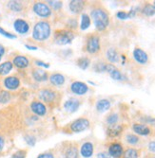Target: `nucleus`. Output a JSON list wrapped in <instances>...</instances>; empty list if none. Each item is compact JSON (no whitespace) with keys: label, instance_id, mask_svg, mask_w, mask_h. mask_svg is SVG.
I'll list each match as a JSON object with an SVG mask.
<instances>
[{"label":"nucleus","instance_id":"1","mask_svg":"<svg viewBox=\"0 0 155 158\" xmlns=\"http://www.w3.org/2000/svg\"><path fill=\"white\" fill-rule=\"evenodd\" d=\"M91 19L97 31H106L110 24V15L107 8L101 2H92L91 5Z\"/></svg>","mask_w":155,"mask_h":158},{"label":"nucleus","instance_id":"2","mask_svg":"<svg viewBox=\"0 0 155 158\" xmlns=\"http://www.w3.org/2000/svg\"><path fill=\"white\" fill-rule=\"evenodd\" d=\"M37 97L40 102L50 108L59 107L62 102V93L55 87H43L38 90Z\"/></svg>","mask_w":155,"mask_h":158},{"label":"nucleus","instance_id":"3","mask_svg":"<svg viewBox=\"0 0 155 158\" xmlns=\"http://www.w3.org/2000/svg\"><path fill=\"white\" fill-rule=\"evenodd\" d=\"M83 50L91 56L99 55L102 51L100 35L96 32L87 34L85 37V45H84Z\"/></svg>","mask_w":155,"mask_h":158},{"label":"nucleus","instance_id":"4","mask_svg":"<svg viewBox=\"0 0 155 158\" xmlns=\"http://www.w3.org/2000/svg\"><path fill=\"white\" fill-rule=\"evenodd\" d=\"M51 35V25L49 20H40L35 23L33 30V39L37 42H45Z\"/></svg>","mask_w":155,"mask_h":158},{"label":"nucleus","instance_id":"5","mask_svg":"<svg viewBox=\"0 0 155 158\" xmlns=\"http://www.w3.org/2000/svg\"><path fill=\"white\" fill-rule=\"evenodd\" d=\"M91 127V120L87 118H78L65 126L62 131L65 134H78L88 130Z\"/></svg>","mask_w":155,"mask_h":158},{"label":"nucleus","instance_id":"6","mask_svg":"<svg viewBox=\"0 0 155 158\" xmlns=\"http://www.w3.org/2000/svg\"><path fill=\"white\" fill-rule=\"evenodd\" d=\"M61 158H80L79 145L75 141H64L59 147Z\"/></svg>","mask_w":155,"mask_h":158},{"label":"nucleus","instance_id":"7","mask_svg":"<svg viewBox=\"0 0 155 158\" xmlns=\"http://www.w3.org/2000/svg\"><path fill=\"white\" fill-rule=\"evenodd\" d=\"M74 37V32L67 30V28H59V30H55L53 32V41L56 45L59 46L70 44L73 41Z\"/></svg>","mask_w":155,"mask_h":158},{"label":"nucleus","instance_id":"8","mask_svg":"<svg viewBox=\"0 0 155 158\" xmlns=\"http://www.w3.org/2000/svg\"><path fill=\"white\" fill-rule=\"evenodd\" d=\"M33 10L40 18H43V20H48L52 15V10L47 4V2L43 1H36L33 5Z\"/></svg>","mask_w":155,"mask_h":158},{"label":"nucleus","instance_id":"9","mask_svg":"<svg viewBox=\"0 0 155 158\" xmlns=\"http://www.w3.org/2000/svg\"><path fill=\"white\" fill-rule=\"evenodd\" d=\"M107 149H108L107 152L109 154V156L111 158H121V156L125 151L122 142L115 140V139L111 140L110 142L108 143Z\"/></svg>","mask_w":155,"mask_h":158},{"label":"nucleus","instance_id":"10","mask_svg":"<svg viewBox=\"0 0 155 158\" xmlns=\"http://www.w3.org/2000/svg\"><path fill=\"white\" fill-rule=\"evenodd\" d=\"M131 129L135 135L139 136H149L153 135V129L145 124V123H141V122H134L131 125Z\"/></svg>","mask_w":155,"mask_h":158},{"label":"nucleus","instance_id":"11","mask_svg":"<svg viewBox=\"0 0 155 158\" xmlns=\"http://www.w3.org/2000/svg\"><path fill=\"white\" fill-rule=\"evenodd\" d=\"M126 126L124 123H117L114 125H109L106 129V135L110 139H115L123 135Z\"/></svg>","mask_w":155,"mask_h":158},{"label":"nucleus","instance_id":"12","mask_svg":"<svg viewBox=\"0 0 155 158\" xmlns=\"http://www.w3.org/2000/svg\"><path fill=\"white\" fill-rule=\"evenodd\" d=\"M69 90L73 94L77 96H84L89 92V86L86 82L75 81L70 83L69 85Z\"/></svg>","mask_w":155,"mask_h":158},{"label":"nucleus","instance_id":"13","mask_svg":"<svg viewBox=\"0 0 155 158\" xmlns=\"http://www.w3.org/2000/svg\"><path fill=\"white\" fill-rule=\"evenodd\" d=\"M30 109L34 114H36L38 117H44L48 111L47 106L42 102H40L39 99L33 100L30 104Z\"/></svg>","mask_w":155,"mask_h":158},{"label":"nucleus","instance_id":"14","mask_svg":"<svg viewBox=\"0 0 155 158\" xmlns=\"http://www.w3.org/2000/svg\"><path fill=\"white\" fill-rule=\"evenodd\" d=\"M132 56H133V59L134 61L141 64V65H145L148 63V53L139 47H136L134 49H133V52H132Z\"/></svg>","mask_w":155,"mask_h":158},{"label":"nucleus","instance_id":"15","mask_svg":"<svg viewBox=\"0 0 155 158\" xmlns=\"http://www.w3.org/2000/svg\"><path fill=\"white\" fill-rule=\"evenodd\" d=\"M87 3V1H83V0H72V1L69 2V10L72 13L78 15L84 11Z\"/></svg>","mask_w":155,"mask_h":158},{"label":"nucleus","instance_id":"16","mask_svg":"<svg viewBox=\"0 0 155 158\" xmlns=\"http://www.w3.org/2000/svg\"><path fill=\"white\" fill-rule=\"evenodd\" d=\"M13 27H15V31L21 35L27 34L30 31L31 28L30 23L21 18H17L15 20V22H13Z\"/></svg>","mask_w":155,"mask_h":158},{"label":"nucleus","instance_id":"17","mask_svg":"<svg viewBox=\"0 0 155 158\" xmlns=\"http://www.w3.org/2000/svg\"><path fill=\"white\" fill-rule=\"evenodd\" d=\"M80 156L83 158H91L94 153V145L91 141H85L79 147Z\"/></svg>","mask_w":155,"mask_h":158},{"label":"nucleus","instance_id":"18","mask_svg":"<svg viewBox=\"0 0 155 158\" xmlns=\"http://www.w3.org/2000/svg\"><path fill=\"white\" fill-rule=\"evenodd\" d=\"M31 73H32L33 79L35 81H37V82H44V81H49L50 74L47 72L46 70L42 69V68H40V67L33 68Z\"/></svg>","mask_w":155,"mask_h":158},{"label":"nucleus","instance_id":"19","mask_svg":"<svg viewBox=\"0 0 155 158\" xmlns=\"http://www.w3.org/2000/svg\"><path fill=\"white\" fill-rule=\"evenodd\" d=\"M3 84L6 89L13 91V90H16L20 87L21 81H20V79L16 76H9L4 79Z\"/></svg>","mask_w":155,"mask_h":158},{"label":"nucleus","instance_id":"20","mask_svg":"<svg viewBox=\"0 0 155 158\" xmlns=\"http://www.w3.org/2000/svg\"><path fill=\"white\" fill-rule=\"evenodd\" d=\"M49 81L52 85V87H55V88L62 87L66 82V77L59 72H53L50 74Z\"/></svg>","mask_w":155,"mask_h":158},{"label":"nucleus","instance_id":"21","mask_svg":"<svg viewBox=\"0 0 155 158\" xmlns=\"http://www.w3.org/2000/svg\"><path fill=\"white\" fill-rule=\"evenodd\" d=\"M121 55L118 51V49L114 47H110L106 51V59L108 60V63L109 64H116L120 62Z\"/></svg>","mask_w":155,"mask_h":158},{"label":"nucleus","instance_id":"22","mask_svg":"<svg viewBox=\"0 0 155 158\" xmlns=\"http://www.w3.org/2000/svg\"><path fill=\"white\" fill-rule=\"evenodd\" d=\"M30 60L24 55H17L12 59V64L18 69H25L30 66Z\"/></svg>","mask_w":155,"mask_h":158},{"label":"nucleus","instance_id":"23","mask_svg":"<svg viewBox=\"0 0 155 158\" xmlns=\"http://www.w3.org/2000/svg\"><path fill=\"white\" fill-rule=\"evenodd\" d=\"M81 104H82V102L80 99L69 98L64 102V109H65V111H67L69 113H74L79 109Z\"/></svg>","mask_w":155,"mask_h":158},{"label":"nucleus","instance_id":"24","mask_svg":"<svg viewBox=\"0 0 155 158\" xmlns=\"http://www.w3.org/2000/svg\"><path fill=\"white\" fill-rule=\"evenodd\" d=\"M140 12L142 15L146 17H152L155 15V6L151 3L146 2L143 4L142 8L140 9Z\"/></svg>","mask_w":155,"mask_h":158},{"label":"nucleus","instance_id":"25","mask_svg":"<svg viewBox=\"0 0 155 158\" xmlns=\"http://www.w3.org/2000/svg\"><path fill=\"white\" fill-rule=\"evenodd\" d=\"M110 107H111V103L109 102V99H108V98L99 99L96 102V105H95L96 111L99 112V113H104V112L109 110Z\"/></svg>","mask_w":155,"mask_h":158},{"label":"nucleus","instance_id":"26","mask_svg":"<svg viewBox=\"0 0 155 158\" xmlns=\"http://www.w3.org/2000/svg\"><path fill=\"white\" fill-rule=\"evenodd\" d=\"M140 152H141L140 149L134 147H129L124 151L121 158H139Z\"/></svg>","mask_w":155,"mask_h":158},{"label":"nucleus","instance_id":"27","mask_svg":"<svg viewBox=\"0 0 155 158\" xmlns=\"http://www.w3.org/2000/svg\"><path fill=\"white\" fill-rule=\"evenodd\" d=\"M125 141L131 146H137L141 142V137L134 133H126L125 135Z\"/></svg>","mask_w":155,"mask_h":158},{"label":"nucleus","instance_id":"28","mask_svg":"<svg viewBox=\"0 0 155 158\" xmlns=\"http://www.w3.org/2000/svg\"><path fill=\"white\" fill-rule=\"evenodd\" d=\"M75 63H76V65L82 70H87L91 66V60L88 56H82V57H79Z\"/></svg>","mask_w":155,"mask_h":158},{"label":"nucleus","instance_id":"29","mask_svg":"<svg viewBox=\"0 0 155 158\" xmlns=\"http://www.w3.org/2000/svg\"><path fill=\"white\" fill-rule=\"evenodd\" d=\"M91 24V16L88 13H82L81 14V22L79 24V27L81 31H86L90 27Z\"/></svg>","mask_w":155,"mask_h":158},{"label":"nucleus","instance_id":"30","mask_svg":"<svg viewBox=\"0 0 155 158\" xmlns=\"http://www.w3.org/2000/svg\"><path fill=\"white\" fill-rule=\"evenodd\" d=\"M13 68L12 62L6 61L2 64H0V76H6L8 75Z\"/></svg>","mask_w":155,"mask_h":158},{"label":"nucleus","instance_id":"31","mask_svg":"<svg viewBox=\"0 0 155 158\" xmlns=\"http://www.w3.org/2000/svg\"><path fill=\"white\" fill-rule=\"evenodd\" d=\"M7 6L11 11H15V12H20L24 9L23 2L21 1H9Z\"/></svg>","mask_w":155,"mask_h":158},{"label":"nucleus","instance_id":"32","mask_svg":"<svg viewBox=\"0 0 155 158\" xmlns=\"http://www.w3.org/2000/svg\"><path fill=\"white\" fill-rule=\"evenodd\" d=\"M119 114L115 113V112H111L109 113L107 118H106V123L108 124V126L109 125H114L119 123Z\"/></svg>","mask_w":155,"mask_h":158},{"label":"nucleus","instance_id":"33","mask_svg":"<svg viewBox=\"0 0 155 158\" xmlns=\"http://www.w3.org/2000/svg\"><path fill=\"white\" fill-rule=\"evenodd\" d=\"M79 27V24H78V19L77 18H73V17H70L68 19L67 23H66V27L67 30L69 31H75L77 28Z\"/></svg>","mask_w":155,"mask_h":158},{"label":"nucleus","instance_id":"34","mask_svg":"<svg viewBox=\"0 0 155 158\" xmlns=\"http://www.w3.org/2000/svg\"><path fill=\"white\" fill-rule=\"evenodd\" d=\"M108 62H105V61H97L93 64L92 65V68L95 72H98V73H102V72H105V67H106V64Z\"/></svg>","mask_w":155,"mask_h":158},{"label":"nucleus","instance_id":"35","mask_svg":"<svg viewBox=\"0 0 155 158\" xmlns=\"http://www.w3.org/2000/svg\"><path fill=\"white\" fill-rule=\"evenodd\" d=\"M47 4L54 11H59L63 8V2L62 1H55V0H51V1H47Z\"/></svg>","mask_w":155,"mask_h":158},{"label":"nucleus","instance_id":"36","mask_svg":"<svg viewBox=\"0 0 155 158\" xmlns=\"http://www.w3.org/2000/svg\"><path fill=\"white\" fill-rule=\"evenodd\" d=\"M11 98V96L9 91L6 90H0V103L5 104L8 103Z\"/></svg>","mask_w":155,"mask_h":158},{"label":"nucleus","instance_id":"37","mask_svg":"<svg viewBox=\"0 0 155 158\" xmlns=\"http://www.w3.org/2000/svg\"><path fill=\"white\" fill-rule=\"evenodd\" d=\"M109 76L111 77V79H113L115 81H123L124 80V75L122 74V72L118 68H115L111 73H109Z\"/></svg>","mask_w":155,"mask_h":158},{"label":"nucleus","instance_id":"38","mask_svg":"<svg viewBox=\"0 0 155 158\" xmlns=\"http://www.w3.org/2000/svg\"><path fill=\"white\" fill-rule=\"evenodd\" d=\"M24 140L27 144L31 147H33L36 144V137L33 135H26L24 136Z\"/></svg>","mask_w":155,"mask_h":158},{"label":"nucleus","instance_id":"39","mask_svg":"<svg viewBox=\"0 0 155 158\" xmlns=\"http://www.w3.org/2000/svg\"><path fill=\"white\" fill-rule=\"evenodd\" d=\"M27 156V150H18L11 155V158H26Z\"/></svg>","mask_w":155,"mask_h":158},{"label":"nucleus","instance_id":"40","mask_svg":"<svg viewBox=\"0 0 155 158\" xmlns=\"http://www.w3.org/2000/svg\"><path fill=\"white\" fill-rule=\"evenodd\" d=\"M36 158H55V153L53 152V151H48L40 153Z\"/></svg>","mask_w":155,"mask_h":158},{"label":"nucleus","instance_id":"41","mask_svg":"<svg viewBox=\"0 0 155 158\" xmlns=\"http://www.w3.org/2000/svg\"><path fill=\"white\" fill-rule=\"evenodd\" d=\"M116 17L120 20H126V19H129V12H126L125 10H119L116 13Z\"/></svg>","mask_w":155,"mask_h":158},{"label":"nucleus","instance_id":"42","mask_svg":"<svg viewBox=\"0 0 155 158\" xmlns=\"http://www.w3.org/2000/svg\"><path fill=\"white\" fill-rule=\"evenodd\" d=\"M0 34L5 36V37H7V38H9V39H16V35L12 34V33H10L9 31H5L4 28L1 27H0Z\"/></svg>","mask_w":155,"mask_h":158},{"label":"nucleus","instance_id":"43","mask_svg":"<svg viewBox=\"0 0 155 158\" xmlns=\"http://www.w3.org/2000/svg\"><path fill=\"white\" fill-rule=\"evenodd\" d=\"M34 64L37 65V66H41V67H44V68H49L50 67V64L45 63V62H42V61H39V60H35L34 61Z\"/></svg>","mask_w":155,"mask_h":158},{"label":"nucleus","instance_id":"44","mask_svg":"<svg viewBox=\"0 0 155 158\" xmlns=\"http://www.w3.org/2000/svg\"><path fill=\"white\" fill-rule=\"evenodd\" d=\"M148 149L150 152L152 153H155V140H152L148 143Z\"/></svg>","mask_w":155,"mask_h":158},{"label":"nucleus","instance_id":"45","mask_svg":"<svg viewBox=\"0 0 155 158\" xmlns=\"http://www.w3.org/2000/svg\"><path fill=\"white\" fill-rule=\"evenodd\" d=\"M97 158H111L107 152H101L97 154Z\"/></svg>","mask_w":155,"mask_h":158},{"label":"nucleus","instance_id":"46","mask_svg":"<svg viewBox=\"0 0 155 158\" xmlns=\"http://www.w3.org/2000/svg\"><path fill=\"white\" fill-rule=\"evenodd\" d=\"M5 146V139L2 135H0V152H1Z\"/></svg>","mask_w":155,"mask_h":158},{"label":"nucleus","instance_id":"47","mask_svg":"<svg viewBox=\"0 0 155 158\" xmlns=\"http://www.w3.org/2000/svg\"><path fill=\"white\" fill-rule=\"evenodd\" d=\"M5 52H6V49H5V48L0 44V58L2 59V57H3V55L5 54Z\"/></svg>","mask_w":155,"mask_h":158},{"label":"nucleus","instance_id":"48","mask_svg":"<svg viewBox=\"0 0 155 158\" xmlns=\"http://www.w3.org/2000/svg\"><path fill=\"white\" fill-rule=\"evenodd\" d=\"M25 47L27 48H29L31 50H36L37 49V47H34V46H30V45H25Z\"/></svg>","mask_w":155,"mask_h":158},{"label":"nucleus","instance_id":"49","mask_svg":"<svg viewBox=\"0 0 155 158\" xmlns=\"http://www.w3.org/2000/svg\"><path fill=\"white\" fill-rule=\"evenodd\" d=\"M153 5L155 6V1H153Z\"/></svg>","mask_w":155,"mask_h":158},{"label":"nucleus","instance_id":"50","mask_svg":"<svg viewBox=\"0 0 155 158\" xmlns=\"http://www.w3.org/2000/svg\"><path fill=\"white\" fill-rule=\"evenodd\" d=\"M0 61H1V58H0Z\"/></svg>","mask_w":155,"mask_h":158}]
</instances>
